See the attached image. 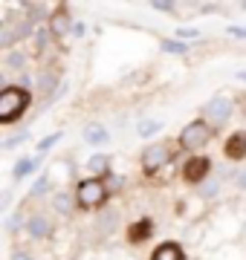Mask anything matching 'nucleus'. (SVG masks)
Returning <instances> with one entry per match:
<instances>
[{"mask_svg": "<svg viewBox=\"0 0 246 260\" xmlns=\"http://www.w3.org/2000/svg\"><path fill=\"white\" fill-rule=\"evenodd\" d=\"M26 107H29L26 90H20V87H6V90L0 93V121H3V124L15 121Z\"/></svg>", "mask_w": 246, "mask_h": 260, "instance_id": "1", "label": "nucleus"}, {"mask_svg": "<svg viewBox=\"0 0 246 260\" xmlns=\"http://www.w3.org/2000/svg\"><path fill=\"white\" fill-rule=\"evenodd\" d=\"M208 136H211V130H208L206 121H191L189 127L180 133V145L186 150H200L208 142Z\"/></svg>", "mask_w": 246, "mask_h": 260, "instance_id": "2", "label": "nucleus"}, {"mask_svg": "<svg viewBox=\"0 0 246 260\" xmlns=\"http://www.w3.org/2000/svg\"><path fill=\"white\" fill-rule=\"evenodd\" d=\"M107 200V188H104L102 179H84L81 185H78V203L81 205H102Z\"/></svg>", "mask_w": 246, "mask_h": 260, "instance_id": "3", "label": "nucleus"}, {"mask_svg": "<svg viewBox=\"0 0 246 260\" xmlns=\"http://www.w3.org/2000/svg\"><path fill=\"white\" fill-rule=\"evenodd\" d=\"M171 159L168 148L165 145H151V148L142 153V168H145V174H157L165 162Z\"/></svg>", "mask_w": 246, "mask_h": 260, "instance_id": "4", "label": "nucleus"}, {"mask_svg": "<svg viewBox=\"0 0 246 260\" xmlns=\"http://www.w3.org/2000/svg\"><path fill=\"white\" fill-rule=\"evenodd\" d=\"M229 116H232V99H226V95H218L206 104V119L211 124H223Z\"/></svg>", "mask_w": 246, "mask_h": 260, "instance_id": "5", "label": "nucleus"}, {"mask_svg": "<svg viewBox=\"0 0 246 260\" xmlns=\"http://www.w3.org/2000/svg\"><path fill=\"white\" fill-rule=\"evenodd\" d=\"M208 171H211V162H208L206 156H194L186 162V168H182V177L189 179V182H200L203 177H208Z\"/></svg>", "mask_w": 246, "mask_h": 260, "instance_id": "6", "label": "nucleus"}, {"mask_svg": "<svg viewBox=\"0 0 246 260\" xmlns=\"http://www.w3.org/2000/svg\"><path fill=\"white\" fill-rule=\"evenodd\" d=\"M226 156L229 159H243L246 156V133H235L226 142Z\"/></svg>", "mask_w": 246, "mask_h": 260, "instance_id": "7", "label": "nucleus"}, {"mask_svg": "<svg viewBox=\"0 0 246 260\" xmlns=\"http://www.w3.org/2000/svg\"><path fill=\"white\" fill-rule=\"evenodd\" d=\"M151 260H186V254H182V249L177 243H165V246H160V249L153 251Z\"/></svg>", "mask_w": 246, "mask_h": 260, "instance_id": "8", "label": "nucleus"}, {"mask_svg": "<svg viewBox=\"0 0 246 260\" xmlns=\"http://www.w3.org/2000/svg\"><path fill=\"white\" fill-rule=\"evenodd\" d=\"M84 139L90 145H104L107 142V130L99 127V124H90V127H84Z\"/></svg>", "mask_w": 246, "mask_h": 260, "instance_id": "9", "label": "nucleus"}, {"mask_svg": "<svg viewBox=\"0 0 246 260\" xmlns=\"http://www.w3.org/2000/svg\"><path fill=\"white\" fill-rule=\"evenodd\" d=\"M49 32H52V35H64V32H70V15L58 12L55 18H52V23H49Z\"/></svg>", "mask_w": 246, "mask_h": 260, "instance_id": "10", "label": "nucleus"}, {"mask_svg": "<svg viewBox=\"0 0 246 260\" xmlns=\"http://www.w3.org/2000/svg\"><path fill=\"white\" fill-rule=\"evenodd\" d=\"M29 234H32V237H47L49 223L44 220V217H32V220H29Z\"/></svg>", "mask_w": 246, "mask_h": 260, "instance_id": "11", "label": "nucleus"}, {"mask_svg": "<svg viewBox=\"0 0 246 260\" xmlns=\"http://www.w3.org/2000/svg\"><path fill=\"white\" fill-rule=\"evenodd\" d=\"M162 130V121H139L136 124V133L142 136V139H148V136H153V133H160Z\"/></svg>", "mask_w": 246, "mask_h": 260, "instance_id": "12", "label": "nucleus"}, {"mask_svg": "<svg viewBox=\"0 0 246 260\" xmlns=\"http://www.w3.org/2000/svg\"><path fill=\"white\" fill-rule=\"evenodd\" d=\"M87 168L93 171V177H107V156H93Z\"/></svg>", "mask_w": 246, "mask_h": 260, "instance_id": "13", "label": "nucleus"}, {"mask_svg": "<svg viewBox=\"0 0 246 260\" xmlns=\"http://www.w3.org/2000/svg\"><path fill=\"white\" fill-rule=\"evenodd\" d=\"M162 49H165V52L186 55V52H189V44H186V41H162Z\"/></svg>", "mask_w": 246, "mask_h": 260, "instance_id": "14", "label": "nucleus"}, {"mask_svg": "<svg viewBox=\"0 0 246 260\" xmlns=\"http://www.w3.org/2000/svg\"><path fill=\"white\" fill-rule=\"evenodd\" d=\"M32 168H35L32 159H20L18 165H15V179H23L26 174H32Z\"/></svg>", "mask_w": 246, "mask_h": 260, "instance_id": "15", "label": "nucleus"}, {"mask_svg": "<svg viewBox=\"0 0 246 260\" xmlns=\"http://www.w3.org/2000/svg\"><path fill=\"white\" fill-rule=\"evenodd\" d=\"M148 234H151V223H148V220H142L139 225H133L131 237H133V240H142V237H148Z\"/></svg>", "mask_w": 246, "mask_h": 260, "instance_id": "16", "label": "nucleus"}, {"mask_svg": "<svg viewBox=\"0 0 246 260\" xmlns=\"http://www.w3.org/2000/svg\"><path fill=\"white\" fill-rule=\"evenodd\" d=\"M38 87H41V93H49V90L55 87V75H41Z\"/></svg>", "mask_w": 246, "mask_h": 260, "instance_id": "17", "label": "nucleus"}, {"mask_svg": "<svg viewBox=\"0 0 246 260\" xmlns=\"http://www.w3.org/2000/svg\"><path fill=\"white\" fill-rule=\"evenodd\" d=\"M6 67H9V70H20V67H23V55H18V52H12V55L6 58Z\"/></svg>", "mask_w": 246, "mask_h": 260, "instance_id": "18", "label": "nucleus"}, {"mask_svg": "<svg viewBox=\"0 0 246 260\" xmlns=\"http://www.w3.org/2000/svg\"><path fill=\"white\" fill-rule=\"evenodd\" d=\"M177 38L191 41V38H200V32H197V29H186V26H182V29H177Z\"/></svg>", "mask_w": 246, "mask_h": 260, "instance_id": "19", "label": "nucleus"}, {"mask_svg": "<svg viewBox=\"0 0 246 260\" xmlns=\"http://www.w3.org/2000/svg\"><path fill=\"white\" fill-rule=\"evenodd\" d=\"M153 9H162V12H171L174 9V0H151Z\"/></svg>", "mask_w": 246, "mask_h": 260, "instance_id": "20", "label": "nucleus"}, {"mask_svg": "<svg viewBox=\"0 0 246 260\" xmlns=\"http://www.w3.org/2000/svg\"><path fill=\"white\" fill-rule=\"evenodd\" d=\"M58 139H61V133H55V136H49V139H44V142L38 145V150H41V153H44V150H49V148H52V145H55Z\"/></svg>", "mask_w": 246, "mask_h": 260, "instance_id": "21", "label": "nucleus"}, {"mask_svg": "<svg viewBox=\"0 0 246 260\" xmlns=\"http://www.w3.org/2000/svg\"><path fill=\"white\" fill-rule=\"evenodd\" d=\"M55 208L58 211H70V203H67V194H58V200H55Z\"/></svg>", "mask_w": 246, "mask_h": 260, "instance_id": "22", "label": "nucleus"}, {"mask_svg": "<svg viewBox=\"0 0 246 260\" xmlns=\"http://www.w3.org/2000/svg\"><path fill=\"white\" fill-rule=\"evenodd\" d=\"M47 185H49V179L41 177L38 182H35V188H32V194H44V191H47Z\"/></svg>", "mask_w": 246, "mask_h": 260, "instance_id": "23", "label": "nucleus"}, {"mask_svg": "<svg viewBox=\"0 0 246 260\" xmlns=\"http://www.w3.org/2000/svg\"><path fill=\"white\" fill-rule=\"evenodd\" d=\"M229 35H235V38H246V29H243V26H229Z\"/></svg>", "mask_w": 246, "mask_h": 260, "instance_id": "24", "label": "nucleus"}, {"mask_svg": "<svg viewBox=\"0 0 246 260\" xmlns=\"http://www.w3.org/2000/svg\"><path fill=\"white\" fill-rule=\"evenodd\" d=\"M12 260H32V257H29V254H23V251H15V257H12Z\"/></svg>", "mask_w": 246, "mask_h": 260, "instance_id": "25", "label": "nucleus"}, {"mask_svg": "<svg viewBox=\"0 0 246 260\" xmlns=\"http://www.w3.org/2000/svg\"><path fill=\"white\" fill-rule=\"evenodd\" d=\"M237 185H240V188H246V171L240 174V177H237Z\"/></svg>", "mask_w": 246, "mask_h": 260, "instance_id": "26", "label": "nucleus"}, {"mask_svg": "<svg viewBox=\"0 0 246 260\" xmlns=\"http://www.w3.org/2000/svg\"><path fill=\"white\" fill-rule=\"evenodd\" d=\"M237 78H240V81H246V73H237Z\"/></svg>", "mask_w": 246, "mask_h": 260, "instance_id": "27", "label": "nucleus"}, {"mask_svg": "<svg viewBox=\"0 0 246 260\" xmlns=\"http://www.w3.org/2000/svg\"><path fill=\"white\" fill-rule=\"evenodd\" d=\"M243 9H246V0H243Z\"/></svg>", "mask_w": 246, "mask_h": 260, "instance_id": "28", "label": "nucleus"}]
</instances>
